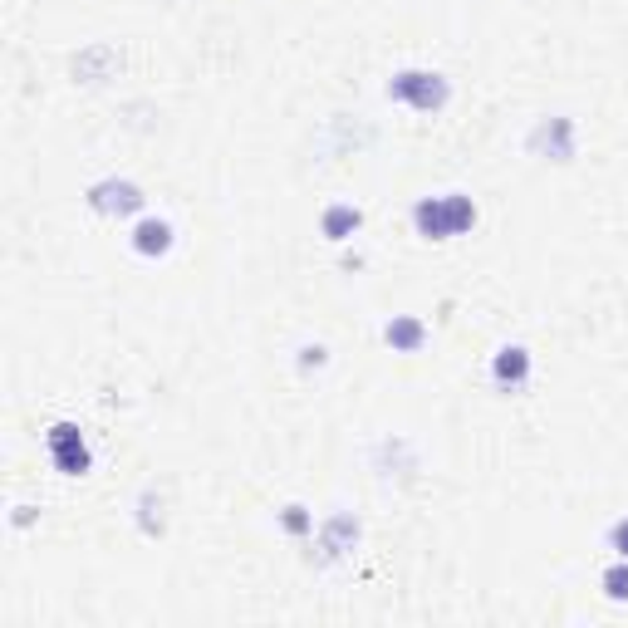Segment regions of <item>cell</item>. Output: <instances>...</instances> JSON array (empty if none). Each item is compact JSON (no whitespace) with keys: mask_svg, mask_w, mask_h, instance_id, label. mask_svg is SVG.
<instances>
[{"mask_svg":"<svg viewBox=\"0 0 628 628\" xmlns=\"http://www.w3.org/2000/svg\"><path fill=\"white\" fill-rule=\"evenodd\" d=\"M609 540H614V550H618V554H624V560H628V521H618Z\"/></svg>","mask_w":628,"mask_h":628,"instance_id":"4fadbf2b","label":"cell"},{"mask_svg":"<svg viewBox=\"0 0 628 628\" xmlns=\"http://www.w3.org/2000/svg\"><path fill=\"white\" fill-rule=\"evenodd\" d=\"M491 373H496V384H500V388H521L525 378H531V353H525L521 344H511V349H500V353H496Z\"/></svg>","mask_w":628,"mask_h":628,"instance_id":"5b68a950","label":"cell"},{"mask_svg":"<svg viewBox=\"0 0 628 628\" xmlns=\"http://www.w3.org/2000/svg\"><path fill=\"white\" fill-rule=\"evenodd\" d=\"M604 589H609V599H628V560L604 570Z\"/></svg>","mask_w":628,"mask_h":628,"instance_id":"8fae6325","label":"cell"},{"mask_svg":"<svg viewBox=\"0 0 628 628\" xmlns=\"http://www.w3.org/2000/svg\"><path fill=\"white\" fill-rule=\"evenodd\" d=\"M570 138H575V123H570V118H550V123H540V128H535V148H545V152H554V162H570Z\"/></svg>","mask_w":628,"mask_h":628,"instance_id":"8992f818","label":"cell"},{"mask_svg":"<svg viewBox=\"0 0 628 628\" xmlns=\"http://www.w3.org/2000/svg\"><path fill=\"white\" fill-rule=\"evenodd\" d=\"M133 245H138L143 256H162L172 245V226L167 221H143L138 231H133Z\"/></svg>","mask_w":628,"mask_h":628,"instance_id":"52a82bcc","label":"cell"},{"mask_svg":"<svg viewBox=\"0 0 628 628\" xmlns=\"http://www.w3.org/2000/svg\"><path fill=\"white\" fill-rule=\"evenodd\" d=\"M388 94H393L398 104H413V108H442L447 104V79L427 74V69H403V74H393Z\"/></svg>","mask_w":628,"mask_h":628,"instance_id":"7a4b0ae2","label":"cell"},{"mask_svg":"<svg viewBox=\"0 0 628 628\" xmlns=\"http://www.w3.org/2000/svg\"><path fill=\"white\" fill-rule=\"evenodd\" d=\"M89 202H94L98 212H138L143 192L133 187V182H98L94 192H89Z\"/></svg>","mask_w":628,"mask_h":628,"instance_id":"277c9868","label":"cell"},{"mask_svg":"<svg viewBox=\"0 0 628 628\" xmlns=\"http://www.w3.org/2000/svg\"><path fill=\"white\" fill-rule=\"evenodd\" d=\"M359 221H363L359 206H330V212H324V236H330V241H344V236L359 231Z\"/></svg>","mask_w":628,"mask_h":628,"instance_id":"ba28073f","label":"cell"},{"mask_svg":"<svg viewBox=\"0 0 628 628\" xmlns=\"http://www.w3.org/2000/svg\"><path fill=\"white\" fill-rule=\"evenodd\" d=\"M359 535V525L349 521V516H339V521H330V535H324V550L330 554H344L349 550V540Z\"/></svg>","mask_w":628,"mask_h":628,"instance_id":"9c48e42d","label":"cell"},{"mask_svg":"<svg viewBox=\"0 0 628 628\" xmlns=\"http://www.w3.org/2000/svg\"><path fill=\"white\" fill-rule=\"evenodd\" d=\"M388 344H398V349H413V344H423V324H417V320L388 324Z\"/></svg>","mask_w":628,"mask_h":628,"instance_id":"30bf717a","label":"cell"},{"mask_svg":"<svg viewBox=\"0 0 628 628\" xmlns=\"http://www.w3.org/2000/svg\"><path fill=\"white\" fill-rule=\"evenodd\" d=\"M413 221L423 236H432V241H442V236H457L467 231L471 221H477V206H471V197H423V202L413 206Z\"/></svg>","mask_w":628,"mask_h":628,"instance_id":"6da1fadb","label":"cell"},{"mask_svg":"<svg viewBox=\"0 0 628 628\" xmlns=\"http://www.w3.org/2000/svg\"><path fill=\"white\" fill-rule=\"evenodd\" d=\"M44 442H50V457L65 477H84L89 471V442H84V432H79L74 423H54Z\"/></svg>","mask_w":628,"mask_h":628,"instance_id":"3957f363","label":"cell"},{"mask_svg":"<svg viewBox=\"0 0 628 628\" xmlns=\"http://www.w3.org/2000/svg\"><path fill=\"white\" fill-rule=\"evenodd\" d=\"M285 531H290V535H305V531H309L305 506H285Z\"/></svg>","mask_w":628,"mask_h":628,"instance_id":"7c38bea8","label":"cell"}]
</instances>
